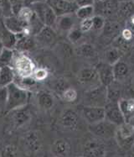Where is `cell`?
Returning <instances> with one entry per match:
<instances>
[{
    "label": "cell",
    "instance_id": "cell-23",
    "mask_svg": "<svg viewBox=\"0 0 134 157\" xmlns=\"http://www.w3.org/2000/svg\"><path fill=\"white\" fill-rule=\"evenodd\" d=\"M15 72L10 66L0 67V87H8L15 81Z\"/></svg>",
    "mask_w": 134,
    "mask_h": 157
},
{
    "label": "cell",
    "instance_id": "cell-45",
    "mask_svg": "<svg viewBox=\"0 0 134 157\" xmlns=\"http://www.w3.org/2000/svg\"><path fill=\"white\" fill-rule=\"evenodd\" d=\"M16 150L17 149L13 145H9L3 150V156H14L18 154Z\"/></svg>",
    "mask_w": 134,
    "mask_h": 157
},
{
    "label": "cell",
    "instance_id": "cell-25",
    "mask_svg": "<svg viewBox=\"0 0 134 157\" xmlns=\"http://www.w3.org/2000/svg\"><path fill=\"white\" fill-rule=\"evenodd\" d=\"M118 103L126 122H128L134 114V98H121L118 101Z\"/></svg>",
    "mask_w": 134,
    "mask_h": 157
},
{
    "label": "cell",
    "instance_id": "cell-33",
    "mask_svg": "<svg viewBox=\"0 0 134 157\" xmlns=\"http://www.w3.org/2000/svg\"><path fill=\"white\" fill-rule=\"evenodd\" d=\"M106 90H107V103L108 102H111V103L118 102L121 99L120 98L121 92H120L119 87L115 85V81L106 87Z\"/></svg>",
    "mask_w": 134,
    "mask_h": 157
},
{
    "label": "cell",
    "instance_id": "cell-51",
    "mask_svg": "<svg viewBox=\"0 0 134 157\" xmlns=\"http://www.w3.org/2000/svg\"><path fill=\"white\" fill-rule=\"evenodd\" d=\"M3 45H2V44H1V42H0V53H1V52L3 51Z\"/></svg>",
    "mask_w": 134,
    "mask_h": 157
},
{
    "label": "cell",
    "instance_id": "cell-24",
    "mask_svg": "<svg viewBox=\"0 0 134 157\" xmlns=\"http://www.w3.org/2000/svg\"><path fill=\"white\" fill-rule=\"evenodd\" d=\"M38 104L41 109L50 110L54 105V98L48 91H41L38 93Z\"/></svg>",
    "mask_w": 134,
    "mask_h": 157
},
{
    "label": "cell",
    "instance_id": "cell-10",
    "mask_svg": "<svg viewBox=\"0 0 134 157\" xmlns=\"http://www.w3.org/2000/svg\"><path fill=\"white\" fill-rule=\"evenodd\" d=\"M105 119L112 122L117 126L122 124L126 122L124 115L119 107L118 102L111 103L108 102L105 105Z\"/></svg>",
    "mask_w": 134,
    "mask_h": 157
},
{
    "label": "cell",
    "instance_id": "cell-7",
    "mask_svg": "<svg viewBox=\"0 0 134 157\" xmlns=\"http://www.w3.org/2000/svg\"><path fill=\"white\" fill-rule=\"evenodd\" d=\"M58 33L53 27L45 25L35 35L36 44L43 47H50L57 40Z\"/></svg>",
    "mask_w": 134,
    "mask_h": 157
},
{
    "label": "cell",
    "instance_id": "cell-19",
    "mask_svg": "<svg viewBox=\"0 0 134 157\" xmlns=\"http://www.w3.org/2000/svg\"><path fill=\"white\" fill-rule=\"evenodd\" d=\"M24 143L28 151L35 153L39 151L41 148V137L39 135L38 132L29 131L24 136Z\"/></svg>",
    "mask_w": 134,
    "mask_h": 157
},
{
    "label": "cell",
    "instance_id": "cell-16",
    "mask_svg": "<svg viewBox=\"0 0 134 157\" xmlns=\"http://www.w3.org/2000/svg\"><path fill=\"white\" fill-rule=\"evenodd\" d=\"M78 19L76 16L75 13H67L61 16H58L56 22L54 26V29L56 31L63 33H68L70 29L76 27V21Z\"/></svg>",
    "mask_w": 134,
    "mask_h": 157
},
{
    "label": "cell",
    "instance_id": "cell-29",
    "mask_svg": "<svg viewBox=\"0 0 134 157\" xmlns=\"http://www.w3.org/2000/svg\"><path fill=\"white\" fill-rule=\"evenodd\" d=\"M102 30H103L102 34L105 37H108V38L112 37L113 38L116 35H117L120 31V25L115 21H109L107 23L105 22Z\"/></svg>",
    "mask_w": 134,
    "mask_h": 157
},
{
    "label": "cell",
    "instance_id": "cell-18",
    "mask_svg": "<svg viewBox=\"0 0 134 157\" xmlns=\"http://www.w3.org/2000/svg\"><path fill=\"white\" fill-rule=\"evenodd\" d=\"M18 36L9 31L4 26L3 20L0 21V42L4 48L14 49L16 45Z\"/></svg>",
    "mask_w": 134,
    "mask_h": 157
},
{
    "label": "cell",
    "instance_id": "cell-52",
    "mask_svg": "<svg viewBox=\"0 0 134 157\" xmlns=\"http://www.w3.org/2000/svg\"><path fill=\"white\" fill-rule=\"evenodd\" d=\"M66 1H68V2H74L75 3V0H66Z\"/></svg>",
    "mask_w": 134,
    "mask_h": 157
},
{
    "label": "cell",
    "instance_id": "cell-38",
    "mask_svg": "<svg viewBox=\"0 0 134 157\" xmlns=\"http://www.w3.org/2000/svg\"><path fill=\"white\" fill-rule=\"evenodd\" d=\"M7 98V87H0V113H6Z\"/></svg>",
    "mask_w": 134,
    "mask_h": 157
},
{
    "label": "cell",
    "instance_id": "cell-44",
    "mask_svg": "<svg viewBox=\"0 0 134 157\" xmlns=\"http://www.w3.org/2000/svg\"><path fill=\"white\" fill-rule=\"evenodd\" d=\"M121 37L127 41L131 42L133 38V33L130 29H123L121 30Z\"/></svg>",
    "mask_w": 134,
    "mask_h": 157
},
{
    "label": "cell",
    "instance_id": "cell-5",
    "mask_svg": "<svg viewBox=\"0 0 134 157\" xmlns=\"http://www.w3.org/2000/svg\"><path fill=\"white\" fill-rule=\"evenodd\" d=\"M30 7L34 10L35 15L38 17V19L45 25L50 26L54 28L56 19H57V15L46 2L35 3V4L30 5Z\"/></svg>",
    "mask_w": 134,
    "mask_h": 157
},
{
    "label": "cell",
    "instance_id": "cell-49",
    "mask_svg": "<svg viewBox=\"0 0 134 157\" xmlns=\"http://www.w3.org/2000/svg\"><path fill=\"white\" fill-rule=\"evenodd\" d=\"M3 18H4V16H3V11H2V10H1V9H0V21H1V20H3Z\"/></svg>",
    "mask_w": 134,
    "mask_h": 157
},
{
    "label": "cell",
    "instance_id": "cell-48",
    "mask_svg": "<svg viewBox=\"0 0 134 157\" xmlns=\"http://www.w3.org/2000/svg\"><path fill=\"white\" fill-rule=\"evenodd\" d=\"M128 122L130 123V124H131L132 125V127H133V128H134V114L132 116L131 118H130V119L128 120Z\"/></svg>",
    "mask_w": 134,
    "mask_h": 157
},
{
    "label": "cell",
    "instance_id": "cell-47",
    "mask_svg": "<svg viewBox=\"0 0 134 157\" xmlns=\"http://www.w3.org/2000/svg\"><path fill=\"white\" fill-rule=\"evenodd\" d=\"M45 1L46 0H24V5L30 6V5L35 4V3H42V2H45Z\"/></svg>",
    "mask_w": 134,
    "mask_h": 157
},
{
    "label": "cell",
    "instance_id": "cell-34",
    "mask_svg": "<svg viewBox=\"0 0 134 157\" xmlns=\"http://www.w3.org/2000/svg\"><path fill=\"white\" fill-rule=\"evenodd\" d=\"M13 54H14V49L4 48L0 53V67L3 66H10L12 64Z\"/></svg>",
    "mask_w": 134,
    "mask_h": 157
},
{
    "label": "cell",
    "instance_id": "cell-11",
    "mask_svg": "<svg viewBox=\"0 0 134 157\" xmlns=\"http://www.w3.org/2000/svg\"><path fill=\"white\" fill-rule=\"evenodd\" d=\"M118 0H101L94 3L95 14L106 18L113 15L117 11Z\"/></svg>",
    "mask_w": 134,
    "mask_h": 157
},
{
    "label": "cell",
    "instance_id": "cell-14",
    "mask_svg": "<svg viewBox=\"0 0 134 157\" xmlns=\"http://www.w3.org/2000/svg\"><path fill=\"white\" fill-rule=\"evenodd\" d=\"M7 113H10V120L15 128L22 127L31 119L30 111L26 106L13 109V110Z\"/></svg>",
    "mask_w": 134,
    "mask_h": 157
},
{
    "label": "cell",
    "instance_id": "cell-6",
    "mask_svg": "<svg viewBox=\"0 0 134 157\" xmlns=\"http://www.w3.org/2000/svg\"><path fill=\"white\" fill-rule=\"evenodd\" d=\"M117 128V125L106 119L95 124H89L90 132L93 135L102 139H111L115 137Z\"/></svg>",
    "mask_w": 134,
    "mask_h": 157
},
{
    "label": "cell",
    "instance_id": "cell-27",
    "mask_svg": "<svg viewBox=\"0 0 134 157\" xmlns=\"http://www.w3.org/2000/svg\"><path fill=\"white\" fill-rule=\"evenodd\" d=\"M14 15H16L20 20H22L23 22L25 23L27 25H29V23L32 21V19L35 16V12L32 10V8L28 5H24L21 7L19 12Z\"/></svg>",
    "mask_w": 134,
    "mask_h": 157
},
{
    "label": "cell",
    "instance_id": "cell-3",
    "mask_svg": "<svg viewBox=\"0 0 134 157\" xmlns=\"http://www.w3.org/2000/svg\"><path fill=\"white\" fill-rule=\"evenodd\" d=\"M84 103L85 105L105 107L107 103L106 87L100 84L87 90L84 94Z\"/></svg>",
    "mask_w": 134,
    "mask_h": 157
},
{
    "label": "cell",
    "instance_id": "cell-43",
    "mask_svg": "<svg viewBox=\"0 0 134 157\" xmlns=\"http://www.w3.org/2000/svg\"><path fill=\"white\" fill-rule=\"evenodd\" d=\"M12 3V10H13V14H16L19 10L21 9V7L24 5V0H9Z\"/></svg>",
    "mask_w": 134,
    "mask_h": 157
},
{
    "label": "cell",
    "instance_id": "cell-8",
    "mask_svg": "<svg viewBox=\"0 0 134 157\" xmlns=\"http://www.w3.org/2000/svg\"><path fill=\"white\" fill-rule=\"evenodd\" d=\"M77 79L81 85L90 87V88L98 86V82H100L99 77L95 67L82 68L77 74Z\"/></svg>",
    "mask_w": 134,
    "mask_h": 157
},
{
    "label": "cell",
    "instance_id": "cell-53",
    "mask_svg": "<svg viewBox=\"0 0 134 157\" xmlns=\"http://www.w3.org/2000/svg\"><path fill=\"white\" fill-rule=\"evenodd\" d=\"M132 149H133V151H134V143H133V145H132Z\"/></svg>",
    "mask_w": 134,
    "mask_h": 157
},
{
    "label": "cell",
    "instance_id": "cell-39",
    "mask_svg": "<svg viewBox=\"0 0 134 157\" xmlns=\"http://www.w3.org/2000/svg\"><path fill=\"white\" fill-rule=\"evenodd\" d=\"M0 9L2 10L3 16H10L13 14L12 3L9 0H0Z\"/></svg>",
    "mask_w": 134,
    "mask_h": 157
},
{
    "label": "cell",
    "instance_id": "cell-26",
    "mask_svg": "<svg viewBox=\"0 0 134 157\" xmlns=\"http://www.w3.org/2000/svg\"><path fill=\"white\" fill-rule=\"evenodd\" d=\"M112 67H113V72H114L115 81L123 79L129 73L128 65L125 61H121V59L117 61L114 65H112Z\"/></svg>",
    "mask_w": 134,
    "mask_h": 157
},
{
    "label": "cell",
    "instance_id": "cell-36",
    "mask_svg": "<svg viewBox=\"0 0 134 157\" xmlns=\"http://www.w3.org/2000/svg\"><path fill=\"white\" fill-rule=\"evenodd\" d=\"M60 96L66 103H74L78 98V93L73 87H68L62 92Z\"/></svg>",
    "mask_w": 134,
    "mask_h": 157
},
{
    "label": "cell",
    "instance_id": "cell-35",
    "mask_svg": "<svg viewBox=\"0 0 134 157\" xmlns=\"http://www.w3.org/2000/svg\"><path fill=\"white\" fill-rule=\"evenodd\" d=\"M49 75H50V72L47 68L43 67H36L33 71L31 77L36 82H41L48 78Z\"/></svg>",
    "mask_w": 134,
    "mask_h": 157
},
{
    "label": "cell",
    "instance_id": "cell-40",
    "mask_svg": "<svg viewBox=\"0 0 134 157\" xmlns=\"http://www.w3.org/2000/svg\"><path fill=\"white\" fill-rule=\"evenodd\" d=\"M92 29H96V30H101L103 28V26L105 25V18L101 16V15H97V14H94L92 16Z\"/></svg>",
    "mask_w": 134,
    "mask_h": 157
},
{
    "label": "cell",
    "instance_id": "cell-37",
    "mask_svg": "<svg viewBox=\"0 0 134 157\" xmlns=\"http://www.w3.org/2000/svg\"><path fill=\"white\" fill-rule=\"evenodd\" d=\"M83 32L80 29L79 27H74L73 29H70L69 32L67 33V38L68 40L72 44H76L82 39Z\"/></svg>",
    "mask_w": 134,
    "mask_h": 157
},
{
    "label": "cell",
    "instance_id": "cell-20",
    "mask_svg": "<svg viewBox=\"0 0 134 157\" xmlns=\"http://www.w3.org/2000/svg\"><path fill=\"white\" fill-rule=\"evenodd\" d=\"M83 155L85 156H105L106 149L98 141H88L84 148Z\"/></svg>",
    "mask_w": 134,
    "mask_h": 157
},
{
    "label": "cell",
    "instance_id": "cell-21",
    "mask_svg": "<svg viewBox=\"0 0 134 157\" xmlns=\"http://www.w3.org/2000/svg\"><path fill=\"white\" fill-rule=\"evenodd\" d=\"M36 41H35V36L33 37L30 35H21L18 36L16 45L14 50L19 51V52H26L28 51H31L36 46Z\"/></svg>",
    "mask_w": 134,
    "mask_h": 157
},
{
    "label": "cell",
    "instance_id": "cell-17",
    "mask_svg": "<svg viewBox=\"0 0 134 157\" xmlns=\"http://www.w3.org/2000/svg\"><path fill=\"white\" fill-rule=\"evenodd\" d=\"M79 115L75 110L71 109H65L59 119V123L61 124V126L70 129L76 128L79 124Z\"/></svg>",
    "mask_w": 134,
    "mask_h": 157
},
{
    "label": "cell",
    "instance_id": "cell-22",
    "mask_svg": "<svg viewBox=\"0 0 134 157\" xmlns=\"http://www.w3.org/2000/svg\"><path fill=\"white\" fill-rule=\"evenodd\" d=\"M51 153L54 156H68L70 154L69 142L63 139H59L53 142L51 145Z\"/></svg>",
    "mask_w": 134,
    "mask_h": 157
},
{
    "label": "cell",
    "instance_id": "cell-1",
    "mask_svg": "<svg viewBox=\"0 0 134 157\" xmlns=\"http://www.w3.org/2000/svg\"><path fill=\"white\" fill-rule=\"evenodd\" d=\"M7 92L8 98L6 113L27 105L29 99V93L28 90L20 87L15 82H13L7 87Z\"/></svg>",
    "mask_w": 134,
    "mask_h": 157
},
{
    "label": "cell",
    "instance_id": "cell-32",
    "mask_svg": "<svg viewBox=\"0 0 134 157\" xmlns=\"http://www.w3.org/2000/svg\"><path fill=\"white\" fill-rule=\"evenodd\" d=\"M76 16L79 20L88 19L95 14V10H94V5H90V6H84L77 8V10L75 12Z\"/></svg>",
    "mask_w": 134,
    "mask_h": 157
},
{
    "label": "cell",
    "instance_id": "cell-2",
    "mask_svg": "<svg viewBox=\"0 0 134 157\" xmlns=\"http://www.w3.org/2000/svg\"><path fill=\"white\" fill-rule=\"evenodd\" d=\"M11 67L17 77L21 78L31 77L36 67L35 62L29 55L26 54V52H19L17 50H14Z\"/></svg>",
    "mask_w": 134,
    "mask_h": 157
},
{
    "label": "cell",
    "instance_id": "cell-55",
    "mask_svg": "<svg viewBox=\"0 0 134 157\" xmlns=\"http://www.w3.org/2000/svg\"><path fill=\"white\" fill-rule=\"evenodd\" d=\"M121 1H127V0H120V2H121Z\"/></svg>",
    "mask_w": 134,
    "mask_h": 157
},
{
    "label": "cell",
    "instance_id": "cell-30",
    "mask_svg": "<svg viewBox=\"0 0 134 157\" xmlns=\"http://www.w3.org/2000/svg\"><path fill=\"white\" fill-rule=\"evenodd\" d=\"M78 56L86 58H92L96 56V49L90 43H83L76 50Z\"/></svg>",
    "mask_w": 134,
    "mask_h": 157
},
{
    "label": "cell",
    "instance_id": "cell-41",
    "mask_svg": "<svg viewBox=\"0 0 134 157\" xmlns=\"http://www.w3.org/2000/svg\"><path fill=\"white\" fill-rule=\"evenodd\" d=\"M92 18V17H91ZM91 18H88V19H82L80 20V25L79 28L83 33H87L91 31L92 29L93 25H92V19Z\"/></svg>",
    "mask_w": 134,
    "mask_h": 157
},
{
    "label": "cell",
    "instance_id": "cell-42",
    "mask_svg": "<svg viewBox=\"0 0 134 157\" xmlns=\"http://www.w3.org/2000/svg\"><path fill=\"white\" fill-rule=\"evenodd\" d=\"M68 87H69V85L66 83V82L61 79V80H59L56 82V83L54 85V90L57 92L58 94L61 95L62 92Z\"/></svg>",
    "mask_w": 134,
    "mask_h": 157
},
{
    "label": "cell",
    "instance_id": "cell-50",
    "mask_svg": "<svg viewBox=\"0 0 134 157\" xmlns=\"http://www.w3.org/2000/svg\"><path fill=\"white\" fill-rule=\"evenodd\" d=\"M130 23L134 26V14L130 17Z\"/></svg>",
    "mask_w": 134,
    "mask_h": 157
},
{
    "label": "cell",
    "instance_id": "cell-4",
    "mask_svg": "<svg viewBox=\"0 0 134 157\" xmlns=\"http://www.w3.org/2000/svg\"><path fill=\"white\" fill-rule=\"evenodd\" d=\"M134 128L128 122L119 125L116 130L115 137L117 143L124 150H130L134 143Z\"/></svg>",
    "mask_w": 134,
    "mask_h": 157
},
{
    "label": "cell",
    "instance_id": "cell-31",
    "mask_svg": "<svg viewBox=\"0 0 134 157\" xmlns=\"http://www.w3.org/2000/svg\"><path fill=\"white\" fill-rule=\"evenodd\" d=\"M123 52L117 47H112L108 49L105 52V61L109 64L114 65L120 59H121Z\"/></svg>",
    "mask_w": 134,
    "mask_h": 157
},
{
    "label": "cell",
    "instance_id": "cell-15",
    "mask_svg": "<svg viewBox=\"0 0 134 157\" xmlns=\"http://www.w3.org/2000/svg\"><path fill=\"white\" fill-rule=\"evenodd\" d=\"M95 68H96L97 74H98L101 84L107 87L108 85H110L115 81L112 65L109 64L106 61L99 62Z\"/></svg>",
    "mask_w": 134,
    "mask_h": 157
},
{
    "label": "cell",
    "instance_id": "cell-54",
    "mask_svg": "<svg viewBox=\"0 0 134 157\" xmlns=\"http://www.w3.org/2000/svg\"><path fill=\"white\" fill-rule=\"evenodd\" d=\"M97 1H101V0H95V2H97Z\"/></svg>",
    "mask_w": 134,
    "mask_h": 157
},
{
    "label": "cell",
    "instance_id": "cell-28",
    "mask_svg": "<svg viewBox=\"0 0 134 157\" xmlns=\"http://www.w3.org/2000/svg\"><path fill=\"white\" fill-rule=\"evenodd\" d=\"M117 11L122 17L130 18L134 14V2L132 0L121 1L118 4Z\"/></svg>",
    "mask_w": 134,
    "mask_h": 157
},
{
    "label": "cell",
    "instance_id": "cell-9",
    "mask_svg": "<svg viewBox=\"0 0 134 157\" xmlns=\"http://www.w3.org/2000/svg\"><path fill=\"white\" fill-rule=\"evenodd\" d=\"M3 23L7 29L17 36L21 35H29L28 31V25L14 14L4 17Z\"/></svg>",
    "mask_w": 134,
    "mask_h": 157
},
{
    "label": "cell",
    "instance_id": "cell-13",
    "mask_svg": "<svg viewBox=\"0 0 134 157\" xmlns=\"http://www.w3.org/2000/svg\"><path fill=\"white\" fill-rule=\"evenodd\" d=\"M82 116L89 124L99 122L105 119V108L85 105L82 108Z\"/></svg>",
    "mask_w": 134,
    "mask_h": 157
},
{
    "label": "cell",
    "instance_id": "cell-12",
    "mask_svg": "<svg viewBox=\"0 0 134 157\" xmlns=\"http://www.w3.org/2000/svg\"><path fill=\"white\" fill-rule=\"evenodd\" d=\"M45 2L52 9L57 17L67 13H75L77 10L76 3L74 2H68L66 0H46Z\"/></svg>",
    "mask_w": 134,
    "mask_h": 157
},
{
    "label": "cell",
    "instance_id": "cell-46",
    "mask_svg": "<svg viewBox=\"0 0 134 157\" xmlns=\"http://www.w3.org/2000/svg\"><path fill=\"white\" fill-rule=\"evenodd\" d=\"M75 3L76 4L77 8L84 6H90V5H94L95 0H75Z\"/></svg>",
    "mask_w": 134,
    "mask_h": 157
}]
</instances>
